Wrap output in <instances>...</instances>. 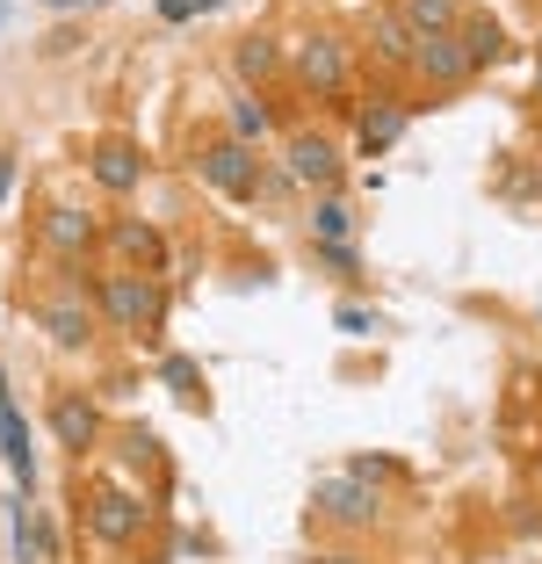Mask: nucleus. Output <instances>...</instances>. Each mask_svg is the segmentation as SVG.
Segmentation results:
<instances>
[{
  "label": "nucleus",
  "mask_w": 542,
  "mask_h": 564,
  "mask_svg": "<svg viewBox=\"0 0 542 564\" xmlns=\"http://www.w3.org/2000/svg\"><path fill=\"white\" fill-rule=\"evenodd\" d=\"M95 312L109 318V326L152 340L160 318H166V290L152 282V268H109V275H95Z\"/></svg>",
  "instance_id": "obj_1"
},
{
  "label": "nucleus",
  "mask_w": 542,
  "mask_h": 564,
  "mask_svg": "<svg viewBox=\"0 0 542 564\" xmlns=\"http://www.w3.org/2000/svg\"><path fill=\"white\" fill-rule=\"evenodd\" d=\"M36 326L51 333V348H87L95 340V275L58 268V282L36 297Z\"/></svg>",
  "instance_id": "obj_2"
},
{
  "label": "nucleus",
  "mask_w": 542,
  "mask_h": 564,
  "mask_svg": "<svg viewBox=\"0 0 542 564\" xmlns=\"http://www.w3.org/2000/svg\"><path fill=\"white\" fill-rule=\"evenodd\" d=\"M290 73H296V87H304V95L347 101V80H355V51H347L340 30H312L304 44L290 51Z\"/></svg>",
  "instance_id": "obj_3"
},
{
  "label": "nucleus",
  "mask_w": 542,
  "mask_h": 564,
  "mask_svg": "<svg viewBox=\"0 0 542 564\" xmlns=\"http://www.w3.org/2000/svg\"><path fill=\"white\" fill-rule=\"evenodd\" d=\"M196 174L217 188L225 203H253L268 188L261 174V145H239V138H203L196 145Z\"/></svg>",
  "instance_id": "obj_4"
},
{
  "label": "nucleus",
  "mask_w": 542,
  "mask_h": 564,
  "mask_svg": "<svg viewBox=\"0 0 542 564\" xmlns=\"http://www.w3.org/2000/svg\"><path fill=\"white\" fill-rule=\"evenodd\" d=\"M80 514H87V535H95L101 550H131L138 535L152 529V507L138 492H123V485H87Z\"/></svg>",
  "instance_id": "obj_5"
},
{
  "label": "nucleus",
  "mask_w": 542,
  "mask_h": 564,
  "mask_svg": "<svg viewBox=\"0 0 542 564\" xmlns=\"http://www.w3.org/2000/svg\"><path fill=\"white\" fill-rule=\"evenodd\" d=\"M282 182L333 196V188H340V138L333 131H290L282 138Z\"/></svg>",
  "instance_id": "obj_6"
},
{
  "label": "nucleus",
  "mask_w": 542,
  "mask_h": 564,
  "mask_svg": "<svg viewBox=\"0 0 542 564\" xmlns=\"http://www.w3.org/2000/svg\"><path fill=\"white\" fill-rule=\"evenodd\" d=\"M36 239H44V253H51L58 268H80L87 253L101 247V217L80 210V203H51L44 225H36Z\"/></svg>",
  "instance_id": "obj_7"
},
{
  "label": "nucleus",
  "mask_w": 542,
  "mask_h": 564,
  "mask_svg": "<svg viewBox=\"0 0 542 564\" xmlns=\"http://www.w3.org/2000/svg\"><path fill=\"white\" fill-rule=\"evenodd\" d=\"M145 166H152L145 145H138V138H123V131H109V138H95V145H87V174H95L101 196H138Z\"/></svg>",
  "instance_id": "obj_8"
},
{
  "label": "nucleus",
  "mask_w": 542,
  "mask_h": 564,
  "mask_svg": "<svg viewBox=\"0 0 542 564\" xmlns=\"http://www.w3.org/2000/svg\"><path fill=\"white\" fill-rule=\"evenodd\" d=\"M312 514L333 521V529H347V535H361L383 507H377V485H361V478H318L312 485Z\"/></svg>",
  "instance_id": "obj_9"
},
{
  "label": "nucleus",
  "mask_w": 542,
  "mask_h": 564,
  "mask_svg": "<svg viewBox=\"0 0 542 564\" xmlns=\"http://www.w3.org/2000/svg\"><path fill=\"white\" fill-rule=\"evenodd\" d=\"M412 123V101L398 95V87H369V95L355 101V145L361 152H391L398 138H405Z\"/></svg>",
  "instance_id": "obj_10"
},
{
  "label": "nucleus",
  "mask_w": 542,
  "mask_h": 564,
  "mask_svg": "<svg viewBox=\"0 0 542 564\" xmlns=\"http://www.w3.org/2000/svg\"><path fill=\"white\" fill-rule=\"evenodd\" d=\"M412 73L448 95V87H463L477 66H470V51H463V36H456V30H434V36H420V44H412Z\"/></svg>",
  "instance_id": "obj_11"
},
{
  "label": "nucleus",
  "mask_w": 542,
  "mask_h": 564,
  "mask_svg": "<svg viewBox=\"0 0 542 564\" xmlns=\"http://www.w3.org/2000/svg\"><path fill=\"white\" fill-rule=\"evenodd\" d=\"M51 434H58V448H66V456H95V442H101V405L87 399V391H51Z\"/></svg>",
  "instance_id": "obj_12"
},
{
  "label": "nucleus",
  "mask_w": 542,
  "mask_h": 564,
  "mask_svg": "<svg viewBox=\"0 0 542 564\" xmlns=\"http://www.w3.org/2000/svg\"><path fill=\"white\" fill-rule=\"evenodd\" d=\"M101 247H109L123 268H160L166 239H160V225H145V217H109V225H101Z\"/></svg>",
  "instance_id": "obj_13"
},
{
  "label": "nucleus",
  "mask_w": 542,
  "mask_h": 564,
  "mask_svg": "<svg viewBox=\"0 0 542 564\" xmlns=\"http://www.w3.org/2000/svg\"><path fill=\"white\" fill-rule=\"evenodd\" d=\"M0 464L22 478V492L36 485V456H30V427H22V405H15V383L0 369Z\"/></svg>",
  "instance_id": "obj_14"
},
{
  "label": "nucleus",
  "mask_w": 542,
  "mask_h": 564,
  "mask_svg": "<svg viewBox=\"0 0 542 564\" xmlns=\"http://www.w3.org/2000/svg\"><path fill=\"white\" fill-rule=\"evenodd\" d=\"M282 66H290V51H282L275 36H239V44H231V73H239V80H247L253 95H261V87L275 80Z\"/></svg>",
  "instance_id": "obj_15"
},
{
  "label": "nucleus",
  "mask_w": 542,
  "mask_h": 564,
  "mask_svg": "<svg viewBox=\"0 0 542 564\" xmlns=\"http://www.w3.org/2000/svg\"><path fill=\"white\" fill-rule=\"evenodd\" d=\"M412 44H420V36H412L405 22H398V8L369 22V58H377L383 73H412Z\"/></svg>",
  "instance_id": "obj_16"
},
{
  "label": "nucleus",
  "mask_w": 542,
  "mask_h": 564,
  "mask_svg": "<svg viewBox=\"0 0 542 564\" xmlns=\"http://www.w3.org/2000/svg\"><path fill=\"white\" fill-rule=\"evenodd\" d=\"M225 138H239V145H261V138H275V101L247 87V95L225 109Z\"/></svg>",
  "instance_id": "obj_17"
},
{
  "label": "nucleus",
  "mask_w": 542,
  "mask_h": 564,
  "mask_svg": "<svg viewBox=\"0 0 542 564\" xmlns=\"http://www.w3.org/2000/svg\"><path fill=\"white\" fill-rule=\"evenodd\" d=\"M456 36H463V51H470V66H477V73L499 66V58H513V51H507V30H499L492 15H463Z\"/></svg>",
  "instance_id": "obj_18"
},
{
  "label": "nucleus",
  "mask_w": 542,
  "mask_h": 564,
  "mask_svg": "<svg viewBox=\"0 0 542 564\" xmlns=\"http://www.w3.org/2000/svg\"><path fill=\"white\" fill-rule=\"evenodd\" d=\"M398 22H405L412 36H434V30H456L463 8L456 0H398Z\"/></svg>",
  "instance_id": "obj_19"
},
{
  "label": "nucleus",
  "mask_w": 542,
  "mask_h": 564,
  "mask_svg": "<svg viewBox=\"0 0 542 564\" xmlns=\"http://www.w3.org/2000/svg\"><path fill=\"white\" fill-rule=\"evenodd\" d=\"M312 239H326V247H347V239H355V210H347L340 196H318V203H312Z\"/></svg>",
  "instance_id": "obj_20"
},
{
  "label": "nucleus",
  "mask_w": 542,
  "mask_h": 564,
  "mask_svg": "<svg viewBox=\"0 0 542 564\" xmlns=\"http://www.w3.org/2000/svg\"><path fill=\"white\" fill-rule=\"evenodd\" d=\"M160 377L174 383V391H181L188 405H203V377H196V362H188V355H166V362H160Z\"/></svg>",
  "instance_id": "obj_21"
},
{
  "label": "nucleus",
  "mask_w": 542,
  "mask_h": 564,
  "mask_svg": "<svg viewBox=\"0 0 542 564\" xmlns=\"http://www.w3.org/2000/svg\"><path fill=\"white\" fill-rule=\"evenodd\" d=\"M347 478H361V485H391V478H405V470H398L391 456H355V464H347Z\"/></svg>",
  "instance_id": "obj_22"
},
{
  "label": "nucleus",
  "mask_w": 542,
  "mask_h": 564,
  "mask_svg": "<svg viewBox=\"0 0 542 564\" xmlns=\"http://www.w3.org/2000/svg\"><path fill=\"white\" fill-rule=\"evenodd\" d=\"M312 247H318V261H326V268H340V275H361V253H355V247H326V239H312Z\"/></svg>",
  "instance_id": "obj_23"
},
{
  "label": "nucleus",
  "mask_w": 542,
  "mask_h": 564,
  "mask_svg": "<svg viewBox=\"0 0 542 564\" xmlns=\"http://www.w3.org/2000/svg\"><path fill=\"white\" fill-rule=\"evenodd\" d=\"M333 326H340V333H377V312H361V304H340V312H333Z\"/></svg>",
  "instance_id": "obj_24"
},
{
  "label": "nucleus",
  "mask_w": 542,
  "mask_h": 564,
  "mask_svg": "<svg viewBox=\"0 0 542 564\" xmlns=\"http://www.w3.org/2000/svg\"><path fill=\"white\" fill-rule=\"evenodd\" d=\"M8 196H15V152H0V210H8Z\"/></svg>",
  "instance_id": "obj_25"
},
{
  "label": "nucleus",
  "mask_w": 542,
  "mask_h": 564,
  "mask_svg": "<svg viewBox=\"0 0 542 564\" xmlns=\"http://www.w3.org/2000/svg\"><path fill=\"white\" fill-rule=\"evenodd\" d=\"M499 188H507V196H513V203H521V196H535V188H542V182H535V174H507V182H499Z\"/></svg>",
  "instance_id": "obj_26"
},
{
  "label": "nucleus",
  "mask_w": 542,
  "mask_h": 564,
  "mask_svg": "<svg viewBox=\"0 0 542 564\" xmlns=\"http://www.w3.org/2000/svg\"><path fill=\"white\" fill-rule=\"evenodd\" d=\"M196 15V0H160V22H188Z\"/></svg>",
  "instance_id": "obj_27"
},
{
  "label": "nucleus",
  "mask_w": 542,
  "mask_h": 564,
  "mask_svg": "<svg viewBox=\"0 0 542 564\" xmlns=\"http://www.w3.org/2000/svg\"><path fill=\"white\" fill-rule=\"evenodd\" d=\"M312 564H369V557H361V550H318Z\"/></svg>",
  "instance_id": "obj_28"
},
{
  "label": "nucleus",
  "mask_w": 542,
  "mask_h": 564,
  "mask_svg": "<svg viewBox=\"0 0 542 564\" xmlns=\"http://www.w3.org/2000/svg\"><path fill=\"white\" fill-rule=\"evenodd\" d=\"M51 8H58V15H73V8H95V0H51Z\"/></svg>",
  "instance_id": "obj_29"
},
{
  "label": "nucleus",
  "mask_w": 542,
  "mask_h": 564,
  "mask_svg": "<svg viewBox=\"0 0 542 564\" xmlns=\"http://www.w3.org/2000/svg\"><path fill=\"white\" fill-rule=\"evenodd\" d=\"M535 101H542V58H535Z\"/></svg>",
  "instance_id": "obj_30"
},
{
  "label": "nucleus",
  "mask_w": 542,
  "mask_h": 564,
  "mask_svg": "<svg viewBox=\"0 0 542 564\" xmlns=\"http://www.w3.org/2000/svg\"><path fill=\"white\" fill-rule=\"evenodd\" d=\"M203 8H217V0H196V15H203Z\"/></svg>",
  "instance_id": "obj_31"
},
{
  "label": "nucleus",
  "mask_w": 542,
  "mask_h": 564,
  "mask_svg": "<svg viewBox=\"0 0 542 564\" xmlns=\"http://www.w3.org/2000/svg\"><path fill=\"white\" fill-rule=\"evenodd\" d=\"M535 58H542V30H535Z\"/></svg>",
  "instance_id": "obj_32"
},
{
  "label": "nucleus",
  "mask_w": 542,
  "mask_h": 564,
  "mask_svg": "<svg viewBox=\"0 0 542 564\" xmlns=\"http://www.w3.org/2000/svg\"><path fill=\"white\" fill-rule=\"evenodd\" d=\"M535 485H542V456H535Z\"/></svg>",
  "instance_id": "obj_33"
},
{
  "label": "nucleus",
  "mask_w": 542,
  "mask_h": 564,
  "mask_svg": "<svg viewBox=\"0 0 542 564\" xmlns=\"http://www.w3.org/2000/svg\"><path fill=\"white\" fill-rule=\"evenodd\" d=\"M0 22H8V0H0Z\"/></svg>",
  "instance_id": "obj_34"
}]
</instances>
